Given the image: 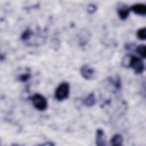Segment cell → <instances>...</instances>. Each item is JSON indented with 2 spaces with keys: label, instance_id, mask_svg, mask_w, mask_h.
I'll return each mask as SVG.
<instances>
[{
  "label": "cell",
  "instance_id": "30bf717a",
  "mask_svg": "<svg viewBox=\"0 0 146 146\" xmlns=\"http://www.w3.org/2000/svg\"><path fill=\"white\" fill-rule=\"evenodd\" d=\"M136 52L143 58L145 59L146 57V50L145 46L144 44H140L136 48Z\"/></svg>",
  "mask_w": 146,
  "mask_h": 146
},
{
  "label": "cell",
  "instance_id": "7c38bea8",
  "mask_svg": "<svg viewBox=\"0 0 146 146\" xmlns=\"http://www.w3.org/2000/svg\"><path fill=\"white\" fill-rule=\"evenodd\" d=\"M137 38L140 40H145L146 38V29L145 27L140 29L137 32Z\"/></svg>",
  "mask_w": 146,
  "mask_h": 146
},
{
  "label": "cell",
  "instance_id": "7a4b0ae2",
  "mask_svg": "<svg viewBox=\"0 0 146 146\" xmlns=\"http://www.w3.org/2000/svg\"><path fill=\"white\" fill-rule=\"evenodd\" d=\"M70 86L67 82L60 83L56 88L55 92V98L59 101H62L67 99L69 95Z\"/></svg>",
  "mask_w": 146,
  "mask_h": 146
},
{
  "label": "cell",
  "instance_id": "5bb4252c",
  "mask_svg": "<svg viewBox=\"0 0 146 146\" xmlns=\"http://www.w3.org/2000/svg\"><path fill=\"white\" fill-rule=\"evenodd\" d=\"M96 10V6L94 4H90L88 6L87 11L89 13L92 14L94 13Z\"/></svg>",
  "mask_w": 146,
  "mask_h": 146
},
{
  "label": "cell",
  "instance_id": "8992f818",
  "mask_svg": "<svg viewBox=\"0 0 146 146\" xmlns=\"http://www.w3.org/2000/svg\"><path fill=\"white\" fill-rule=\"evenodd\" d=\"M133 13L140 15H145L146 14V6L144 4L137 3L132 6L130 9Z\"/></svg>",
  "mask_w": 146,
  "mask_h": 146
},
{
  "label": "cell",
  "instance_id": "52a82bcc",
  "mask_svg": "<svg viewBox=\"0 0 146 146\" xmlns=\"http://www.w3.org/2000/svg\"><path fill=\"white\" fill-rule=\"evenodd\" d=\"M96 103V98L94 92L90 93L83 100V104L87 107L93 106Z\"/></svg>",
  "mask_w": 146,
  "mask_h": 146
},
{
  "label": "cell",
  "instance_id": "4fadbf2b",
  "mask_svg": "<svg viewBox=\"0 0 146 146\" xmlns=\"http://www.w3.org/2000/svg\"><path fill=\"white\" fill-rule=\"evenodd\" d=\"M30 78V75L29 74H25L23 75H21L19 77V79L21 82H26Z\"/></svg>",
  "mask_w": 146,
  "mask_h": 146
},
{
  "label": "cell",
  "instance_id": "277c9868",
  "mask_svg": "<svg viewBox=\"0 0 146 146\" xmlns=\"http://www.w3.org/2000/svg\"><path fill=\"white\" fill-rule=\"evenodd\" d=\"M80 74L83 78L86 80L92 79L95 75V70L88 64H84L80 68Z\"/></svg>",
  "mask_w": 146,
  "mask_h": 146
},
{
  "label": "cell",
  "instance_id": "3957f363",
  "mask_svg": "<svg viewBox=\"0 0 146 146\" xmlns=\"http://www.w3.org/2000/svg\"><path fill=\"white\" fill-rule=\"evenodd\" d=\"M31 102L34 107L40 111L45 110L47 107L46 99L39 94H35L31 97Z\"/></svg>",
  "mask_w": 146,
  "mask_h": 146
},
{
  "label": "cell",
  "instance_id": "ba28073f",
  "mask_svg": "<svg viewBox=\"0 0 146 146\" xmlns=\"http://www.w3.org/2000/svg\"><path fill=\"white\" fill-rule=\"evenodd\" d=\"M129 10L130 9L126 6H123L121 7H120L117 10V13L119 18L121 20L126 19L129 15Z\"/></svg>",
  "mask_w": 146,
  "mask_h": 146
},
{
  "label": "cell",
  "instance_id": "9c48e42d",
  "mask_svg": "<svg viewBox=\"0 0 146 146\" xmlns=\"http://www.w3.org/2000/svg\"><path fill=\"white\" fill-rule=\"evenodd\" d=\"M123 141V137L119 134H116L114 135L111 139V143L112 145L120 146V145H122Z\"/></svg>",
  "mask_w": 146,
  "mask_h": 146
},
{
  "label": "cell",
  "instance_id": "6da1fadb",
  "mask_svg": "<svg viewBox=\"0 0 146 146\" xmlns=\"http://www.w3.org/2000/svg\"><path fill=\"white\" fill-rule=\"evenodd\" d=\"M123 66L125 67L132 68L136 74L143 73L144 64L141 59L134 55H127L123 59Z\"/></svg>",
  "mask_w": 146,
  "mask_h": 146
},
{
  "label": "cell",
  "instance_id": "8fae6325",
  "mask_svg": "<svg viewBox=\"0 0 146 146\" xmlns=\"http://www.w3.org/2000/svg\"><path fill=\"white\" fill-rule=\"evenodd\" d=\"M33 31L30 29H27L23 32L21 35V39L23 40H28L32 36Z\"/></svg>",
  "mask_w": 146,
  "mask_h": 146
},
{
  "label": "cell",
  "instance_id": "5b68a950",
  "mask_svg": "<svg viewBox=\"0 0 146 146\" xmlns=\"http://www.w3.org/2000/svg\"><path fill=\"white\" fill-rule=\"evenodd\" d=\"M96 144L98 146L106 145V138L104 132L102 129H98L96 133Z\"/></svg>",
  "mask_w": 146,
  "mask_h": 146
}]
</instances>
